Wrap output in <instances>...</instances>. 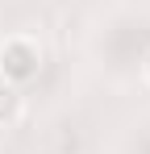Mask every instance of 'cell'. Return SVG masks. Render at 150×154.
<instances>
[{"label": "cell", "mask_w": 150, "mask_h": 154, "mask_svg": "<svg viewBox=\"0 0 150 154\" xmlns=\"http://www.w3.org/2000/svg\"><path fill=\"white\" fill-rule=\"evenodd\" d=\"M146 79H150V54H146Z\"/></svg>", "instance_id": "3"}, {"label": "cell", "mask_w": 150, "mask_h": 154, "mask_svg": "<svg viewBox=\"0 0 150 154\" xmlns=\"http://www.w3.org/2000/svg\"><path fill=\"white\" fill-rule=\"evenodd\" d=\"M21 108H25V100H21V88H17V83H4V79H0V125H13V121L21 117Z\"/></svg>", "instance_id": "2"}, {"label": "cell", "mask_w": 150, "mask_h": 154, "mask_svg": "<svg viewBox=\"0 0 150 154\" xmlns=\"http://www.w3.org/2000/svg\"><path fill=\"white\" fill-rule=\"evenodd\" d=\"M38 67H42V54H38V46L29 38H13V42L0 46V75H4V83L21 88L25 79L38 75Z\"/></svg>", "instance_id": "1"}]
</instances>
